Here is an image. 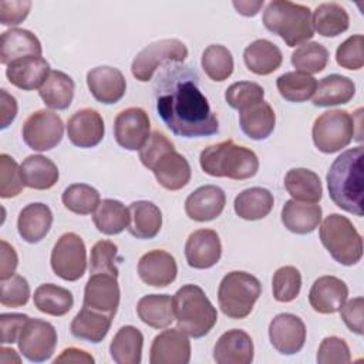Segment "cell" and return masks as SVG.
<instances>
[{"instance_id":"cell-1","label":"cell","mask_w":364,"mask_h":364,"mask_svg":"<svg viewBox=\"0 0 364 364\" xmlns=\"http://www.w3.org/2000/svg\"><path fill=\"white\" fill-rule=\"evenodd\" d=\"M156 111L165 125L179 136H209L219 131L216 114L191 78L165 87L156 97Z\"/></svg>"},{"instance_id":"cell-2","label":"cell","mask_w":364,"mask_h":364,"mask_svg":"<svg viewBox=\"0 0 364 364\" xmlns=\"http://www.w3.org/2000/svg\"><path fill=\"white\" fill-rule=\"evenodd\" d=\"M363 146L344 151L327 172L330 199L343 210L363 216Z\"/></svg>"},{"instance_id":"cell-3","label":"cell","mask_w":364,"mask_h":364,"mask_svg":"<svg viewBox=\"0 0 364 364\" xmlns=\"http://www.w3.org/2000/svg\"><path fill=\"white\" fill-rule=\"evenodd\" d=\"M200 168L215 178H229L243 181L255 176L259 169L257 155L232 139L210 145L200 152Z\"/></svg>"},{"instance_id":"cell-4","label":"cell","mask_w":364,"mask_h":364,"mask_svg":"<svg viewBox=\"0 0 364 364\" xmlns=\"http://www.w3.org/2000/svg\"><path fill=\"white\" fill-rule=\"evenodd\" d=\"M172 300L178 328L189 337H205L215 327L218 321L216 307L199 286H182Z\"/></svg>"},{"instance_id":"cell-5","label":"cell","mask_w":364,"mask_h":364,"mask_svg":"<svg viewBox=\"0 0 364 364\" xmlns=\"http://www.w3.org/2000/svg\"><path fill=\"white\" fill-rule=\"evenodd\" d=\"M263 24L289 47L304 44L314 36L311 10L307 6L287 0L270 1L263 11Z\"/></svg>"},{"instance_id":"cell-6","label":"cell","mask_w":364,"mask_h":364,"mask_svg":"<svg viewBox=\"0 0 364 364\" xmlns=\"http://www.w3.org/2000/svg\"><path fill=\"white\" fill-rule=\"evenodd\" d=\"M318 235L323 246L340 264L353 266L361 260L363 239L348 218L340 213L328 215Z\"/></svg>"},{"instance_id":"cell-7","label":"cell","mask_w":364,"mask_h":364,"mask_svg":"<svg viewBox=\"0 0 364 364\" xmlns=\"http://www.w3.org/2000/svg\"><path fill=\"white\" fill-rule=\"evenodd\" d=\"M260 294L262 284L257 277L235 270L222 279L218 289V303L225 316L240 320L250 314Z\"/></svg>"},{"instance_id":"cell-8","label":"cell","mask_w":364,"mask_h":364,"mask_svg":"<svg viewBox=\"0 0 364 364\" xmlns=\"http://www.w3.org/2000/svg\"><path fill=\"white\" fill-rule=\"evenodd\" d=\"M354 131V118L346 109H330L316 118L311 136L318 151L334 154L350 145Z\"/></svg>"},{"instance_id":"cell-9","label":"cell","mask_w":364,"mask_h":364,"mask_svg":"<svg viewBox=\"0 0 364 364\" xmlns=\"http://www.w3.org/2000/svg\"><path fill=\"white\" fill-rule=\"evenodd\" d=\"M186 57H188V48L182 41L176 38L158 40L148 44L135 55L131 64V71L138 81L146 82L152 78L156 68L164 63L166 61L182 63Z\"/></svg>"},{"instance_id":"cell-10","label":"cell","mask_w":364,"mask_h":364,"mask_svg":"<svg viewBox=\"0 0 364 364\" xmlns=\"http://www.w3.org/2000/svg\"><path fill=\"white\" fill-rule=\"evenodd\" d=\"M50 263L60 279L67 282L81 279L87 269V250L82 239L74 232L61 235L51 250Z\"/></svg>"},{"instance_id":"cell-11","label":"cell","mask_w":364,"mask_h":364,"mask_svg":"<svg viewBox=\"0 0 364 364\" xmlns=\"http://www.w3.org/2000/svg\"><path fill=\"white\" fill-rule=\"evenodd\" d=\"M64 134V124L58 114L48 109L33 112L23 124L21 135L26 145L38 152L55 148Z\"/></svg>"},{"instance_id":"cell-12","label":"cell","mask_w":364,"mask_h":364,"mask_svg":"<svg viewBox=\"0 0 364 364\" xmlns=\"http://www.w3.org/2000/svg\"><path fill=\"white\" fill-rule=\"evenodd\" d=\"M20 353L30 361L43 363L51 358L57 346L54 326L41 318H28L17 340Z\"/></svg>"},{"instance_id":"cell-13","label":"cell","mask_w":364,"mask_h":364,"mask_svg":"<svg viewBox=\"0 0 364 364\" xmlns=\"http://www.w3.org/2000/svg\"><path fill=\"white\" fill-rule=\"evenodd\" d=\"M151 121L139 107L122 109L114 121V136L117 144L128 151H139L149 138Z\"/></svg>"},{"instance_id":"cell-14","label":"cell","mask_w":364,"mask_h":364,"mask_svg":"<svg viewBox=\"0 0 364 364\" xmlns=\"http://www.w3.org/2000/svg\"><path fill=\"white\" fill-rule=\"evenodd\" d=\"M269 338L274 350L280 354H296L304 346L306 326L299 316L280 313L269 324Z\"/></svg>"},{"instance_id":"cell-15","label":"cell","mask_w":364,"mask_h":364,"mask_svg":"<svg viewBox=\"0 0 364 364\" xmlns=\"http://www.w3.org/2000/svg\"><path fill=\"white\" fill-rule=\"evenodd\" d=\"M191 360V341L179 328H168L159 333L149 350L151 364H188Z\"/></svg>"},{"instance_id":"cell-16","label":"cell","mask_w":364,"mask_h":364,"mask_svg":"<svg viewBox=\"0 0 364 364\" xmlns=\"http://www.w3.org/2000/svg\"><path fill=\"white\" fill-rule=\"evenodd\" d=\"M84 307L115 316L119 306V286L115 276L91 274L84 289Z\"/></svg>"},{"instance_id":"cell-17","label":"cell","mask_w":364,"mask_h":364,"mask_svg":"<svg viewBox=\"0 0 364 364\" xmlns=\"http://www.w3.org/2000/svg\"><path fill=\"white\" fill-rule=\"evenodd\" d=\"M105 127L101 114L92 108H82L74 112L67 122V135L78 148L97 146L104 138Z\"/></svg>"},{"instance_id":"cell-18","label":"cell","mask_w":364,"mask_h":364,"mask_svg":"<svg viewBox=\"0 0 364 364\" xmlns=\"http://www.w3.org/2000/svg\"><path fill=\"white\" fill-rule=\"evenodd\" d=\"M222 256L219 235L212 229H198L189 235L185 243V257L193 269H209Z\"/></svg>"},{"instance_id":"cell-19","label":"cell","mask_w":364,"mask_h":364,"mask_svg":"<svg viewBox=\"0 0 364 364\" xmlns=\"http://www.w3.org/2000/svg\"><path fill=\"white\" fill-rule=\"evenodd\" d=\"M87 85L92 97L102 104L118 102L127 91L124 74L109 65H100L87 73Z\"/></svg>"},{"instance_id":"cell-20","label":"cell","mask_w":364,"mask_h":364,"mask_svg":"<svg viewBox=\"0 0 364 364\" xmlns=\"http://www.w3.org/2000/svg\"><path fill=\"white\" fill-rule=\"evenodd\" d=\"M139 279L152 287H166L175 282L178 266L175 257L161 249L146 252L138 262Z\"/></svg>"},{"instance_id":"cell-21","label":"cell","mask_w":364,"mask_h":364,"mask_svg":"<svg viewBox=\"0 0 364 364\" xmlns=\"http://www.w3.org/2000/svg\"><path fill=\"white\" fill-rule=\"evenodd\" d=\"M158 183L168 191H179L191 181V165L183 155L173 149L161 154L149 166Z\"/></svg>"},{"instance_id":"cell-22","label":"cell","mask_w":364,"mask_h":364,"mask_svg":"<svg viewBox=\"0 0 364 364\" xmlns=\"http://www.w3.org/2000/svg\"><path fill=\"white\" fill-rule=\"evenodd\" d=\"M253 354L252 337L239 328L223 333L213 347V360L218 364H250Z\"/></svg>"},{"instance_id":"cell-23","label":"cell","mask_w":364,"mask_h":364,"mask_svg":"<svg viewBox=\"0 0 364 364\" xmlns=\"http://www.w3.org/2000/svg\"><path fill=\"white\" fill-rule=\"evenodd\" d=\"M348 296L347 284L336 276L318 277L309 293V301L314 311L333 314L341 309Z\"/></svg>"},{"instance_id":"cell-24","label":"cell","mask_w":364,"mask_h":364,"mask_svg":"<svg viewBox=\"0 0 364 364\" xmlns=\"http://www.w3.org/2000/svg\"><path fill=\"white\" fill-rule=\"evenodd\" d=\"M226 195L216 185H205L195 189L185 200L188 218L196 222H209L216 219L225 209Z\"/></svg>"},{"instance_id":"cell-25","label":"cell","mask_w":364,"mask_h":364,"mask_svg":"<svg viewBox=\"0 0 364 364\" xmlns=\"http://www.w3.org/2000/svg\"><path fill=\"white\" fill-rule=\"evenodd\" d=\"M50 74V64L41 55H30L10 63L6 68V77L11 85L31 91L40 88Z\"/></svg>"},{"instance_id":"cell-26","label":"cell","mask_w":364,"mask_h":364,"mask_svg":"<svg viewBox=\"0 0 364 364\" xmlns=\"http://www.w3.org/2000/svg\"><path fill=\"white\" fill-rule=\"evenodd\" d=\"M53 225V212L51 209L41 203L34 202L28 203L20 210L17 219L18 235L28 243H38L50 232Z\"/></svg>"},{"instance_id":"cell-27","label":"cell","mask_w":364,"mask_h":364,"mask_svg":"<svg viewBox=\"0 0 364 364\" xmlns=\"http://www.w3.org/2000/svg\"><path fill=\"white\" fill-rule=\"evenodd\" d=\"M41 51L40 40L30 30L10 28L1 34L0 63L4 65L23 57L41 55Z\"/></svg>"},{"instance_id":"cell-28","label":"cell","mask_w":364,"mask_h":364,"mask_svg":"<svg viewBox=\"0 0 364 364\" xmlns=\"http://www.w3.org/2000/svg\"><path fill=\"white\" fill-rule=\"evenodd\" d=\"M321 222V208L316 203H301L290 199L282 209V223L296 235H307L316 230Z\"/></svg>"},{"instance_id":"cell-29","label":"cell","mask_w":364,"mask_h":364,"mask_svg":"<svg viewBox=\"0 0 364 364\" xmlns=\"http://www.w3.org/2000/svg\"><path fill=\"white\" fill-rule=\"evenodd\" d=\"M128 232L136 239H154L162 228V212L149 200H136L129 205Z\"/></svg>"},{"instance_id":"cell-30","label":"cell","mask_w":364,"mask_h":364,"mask_svg":"<svg viewBox=\"0 0 364 364\" xmlns=\"http://www.w3.org/2000/svg\"><path fill=\"white\" fill-rule=\"evenodd\" d=\"M114 316L84 307L75 314L70 330L75 338L100 343L108 334Z\"/></svg>"},{"instance_id":"cell-31","label":"cell","mask_w":364,"mask_h":364,"mask_svg":"<svg viewBox=\"0 0 364 364\" xmlns=\"http://www.w3.org/2000/svg\"><path fill=\"white\" fill-rule=\"evenodd\" d=\"M243 60L249 71L257 75H269L282 65L283 55L276 44L259 38L245 48Z\"/></svg>"},{"instance_id":"cell-32","label":"cell","mask_w":364,"mask_h":364,"mask_svg":"<svg viewBox=\"0 0 364 364\" xmlns=\"http://www.w3.org/2000/svg\"><path fill=\"white\" fill-rule=\"evenodd\" d=\"M239 124L242 131L255 141L266 139L274 129L276 114L264 100L239 111Z\"/></svg>"},{"instance_id":"cell-33","label":"cell","mask_w":364,"mask_h":364,"mask_svg":"<svg viewBox=\"0 0 364 364\" xmlns=\"http://www.w3.org/2000/svg\"><path fill=\"white\" fill-rule=\"evenodd\" d=\"M287 193L297 202L317 203L323 196V186L318 175L307 168H293L284 176Z\"/></svg>"},{"instance_id":"cell-34","label":"cell","mask_w":364,"mask_h":364,"mask_svg":"<svg viewBox=\"0 0 364 364\" xmlns=\"http://www.w3.org/2000/svg\"><path fill=\"white\" fill-rule=\"evenodd\" d=\"M355 94V84L346 75L330 74L320 80L313 95L316 107H333L347 104Z\"/></svg>"},{"instance_id":"cell-35","label":"cell","mask_w":364,"mask_h":364,"mask_svg":"<svg viewBox=\"0 0 364 364\" xmlns=\"http://www.w3.org/2000/svg\"><path fill=\"white\" fill-rule=\"evenodd\" d=\"M136 313L152 328H166L175 320L173 300L169 294H146L138 300Z\"/></svg>"},{"instance_id":"cell-36","label":"cell","mask_w":364,"mask_h":364,"mask_svg":"<svg viewBox=\"0 0 364 364\" xmlns=\"http://www.w3.org/2000/svg\"><path fill=\"white\" fill-rule=\"evenodd\" d=\"M74 90L75 84L68 74L53 70L38 88V95L51 109H67L73 102Z\"/></svg>"},{"instance_id":"cell-37","label":"cell","mask_w":364,"mask_h":364,"mask_svg":"<svg viewBox=\"0 0 364 364\" xmlns=\"http://www.w3.org/2000/svg\"><path fill=\"white\" fill-rule=\"evenodd\" d=\"M20 168L24 185L37 191L53 188L60 176L57 165L44 155L27 156Z\"/></svg>"},{"instance_id":"cell-38","label":"cell","mask_w":364,"mask_h":364,"mask_svg":"<svg viewBox=\"0 0 364 364\" xmlns=\"http://www.w3.org/2000/svg\"><path fill=\"white\" fill-rule=\"evenodd\" d=\"M274 205L273 195L266 188L253 186L242 191L233 202L235 212L245 220H259L266 218Z\"/></svg>"},{"instance_id":"cell-39","label":"cell","mask_w":364,"mask_h":364,"mask_svg":"<svg viewBox=\"0 0 364 364\" xmlns=\"http://www.w3.org/2000/svg\"><path fill=\"white\" fill-rule=\"evenodd\" d=\"M144 336L134 326L121 327L109 344L111 358L118 364H139Z\"/></svg>"},{"instance_id":"cell-40","label":"cell","mask_w":364,"mask_h":364,"mask_svg":"<svg viewBox=\"0 0 364 364\" xmlns=\"http://www.w3.org/2000/svg\"><path fill=\"white\" fill-rule=\"evenodd\" d=\"M311 26L323 37H336L347 31L350 17L341 4L321 3L313 11Z\"/></svg>"},{"instance_id":"cell-41","label":"cell","mask_w":364,"mask_h":364,"mask_svg":"<svg viewBox=\"0 0 364 364\" xmlns=\"http://www.w3.org/2000/svg\"><path fill=\"white\" fill-rule=\"evenodd\" d=\"M129 209L115 199H104L92 215V222L98 232L112 236L124 232L129 225Z\"/></svg>"},{"instance_id":"cell-42","label":"cell","mask_w":364,"mask_h":364,"mask_svg":"<svg viewBox=\"0 0 364 364\" xmlns=\"http://www.w3.org/2000/svg\"><path fill=\"white\" fill-rule=\"evenodd\" d=\"M33 301L41 313L60 317L73 309L74 297L70 290L53 283H46L36 289Z\"/></svg>"},{"instance_id":"cell-43","label":"cell","mask_w":364,"mask_h":364,"mask_svg":"<svg viewBox=\"0 0 364 364\" xmlns=\"http://www.w3.org/2000/svg\"><path fill=\"white\" fill-rule=\"evenodd\" d=\"M276 87L279 94L284 100L290 102H304L314 95L317 81L309 74L300 71H290L282 74L277 78Z\"/></svg>"},{"instance_id":"cell-44","label":"cell","mask_w":364,"mask_h":364,"mask_svg":"<svg viewBox=\"0 0 364 364\" xmlns=\"http://www.w3.org/2000/svg\"><path fill=\"white\" fill-rule=\"evenodd\" d=\"M205 74L213 81H225L233 73L232 53L222 44H210L202 53L200 60Z\"/></svg>"},{"instance_id":"cell-45","label":"cell","mask_w":364,"mask_h":364,"mask_svg":"<svg viewBox=\"0 0 364 364\" xmlns=\"http://www.w3.org/2000/svg\"><path fill=\"white\" fill-rule=\"evenodd\" d=\"M61 200L64 206L77 215L94 213L101 198L100 192L87 183H73L63 192Z\"/></svg>"},{"instance_id":"cell-46","label":"cell","mask_w":364,"mask_h":364,"mask_svg":"<svg viewBox=\"0 0 364 364\" xmlns=\"http://www.w3.org/2000/svg\"><path fill=\"white\" fill-rule=\"evenodd\" d=\"M328 63L327 48L316 41L299 46L291 54L293 67L304 74H316L326 68Z\"/></svg>"},{"instance_id":"cell-47","label":"cell","mask_w":364,"mask_h":364,"mask_svg":"<svg viewBox=\"0 0 364 364\" xmlns=\"http://www.w3.org/2000/svg\"><path fill=\"white\" fill-rule=\"evenodd\" d=\"M301 289V274L294 266H282L279 267L272 280L273 297L277 301L289 303L293 301Z\"/></svg>"},{"instance_id":"cell-48","label":"cell","mask_w":364,"mask_h":364,"mask_svg":"<svg viewBox=\"0 0 364 364\" xmlns=\"http://www.w3.org/2000/svg\"><path fill=\"white\" fill-rule=\"evenodd\" d=\"M264 98V90L257 82L252 81H237L228 87L225 91V100L228 105L233 109L243 111Z\"/></svg>"},{"instance_id":"cell-49","label":"cell","mask_w":364,"mask_h":364,"mask_svg":"<svg viewBox=\"0 0 364 364\" xmlns=\"http://www.w3.org/2000/svg\"><path fill=\"white\" fill-rule=\"evenodd\" d=\"M118 247L111 240H98L92 249L90 256V273H104L118 277Z\"/></svg>"},{"instance_id":"cell-50","label":"cell","mask_w":364,"mask_h":364,"mask_svg":"<svg viewBox=\"0 0 364 364\" xmlns=\"http://www.w3.org/2000/svg\"><path fill=\"white\" fill-rule=\"evenodd\" d=\"M24 181L21 175V168L18 164L7 154L0 155V196L3 199L17 196L23 188Z\"/></svg>"},{"instance_id":"cell-51","label":"cell","mask_w":364,"mask_h":364,"mask_svg":"<svg viewBox=\"0 0 364 364\" xmlns=\"http://www.w3.org/2000/svg\"><path fill=\"white\" fill-rule=\"evenodd\" d=\"M0 289V303L6 307H21L27 304L30 299V286L20 274L1 279Z\"/></svg>"},{"instance_id":"cell-52","label":"cell","mask_w":364,"mask_h":364,"mask_svg":"<svg viewBox=\"0 0 364 364\" xmlns=\"http://www.w3.org/2000/svg\"><path fill=\"white\" fill-rule=\"evenodd\" d=\"M336 61L346 70H360L364 65V37L355 34L343 41L337 47Z\"/></svg>"},{"instance_id":"cell-53","label":"cell","mask_w":364,"mask_h":364,"mask_svg":"<svg viewBox=\"0 0 364 364\" xmlns=\"http://www.w3.org/2000/svg\"><path fill=\"white\" fill-rule=\"evenodd\" d=\"M350 361V348L343 338L330 336L321 341L317 351L318 364H347Z\"/></svg>"},{"instance_id":"cell-54","label":"cell","mask_w":364,"mask_h":364,"mask_svg":"<svg viewBox=\"0 0 364 364\" xmlns=\"http://www.w3.org/2000/svg\"><path fill=\"white\" fill-rule=\"evenodd\" d=\"M173 149V144L166 138L165 134L159 131H154L144 146L139 149V159L145 168L149 169L152 162L165 151Z\"/></svg>"},{"instance_id":"cell-55","label":"cell","mask_w":364,"mask_h":364,"mask_svg":"<svg viewBox=\"0 0 364 364\" xmlns=\"http://www.w3.org/2000/svg\"><path fill=\"white\" fill-rule=\"evenodd\" d=\"M364 300L363 297H354L341 306L340 316L348 330L361 336L364 333V318H363Z\"/></svg>"},{"instance_id":"cell-56","label":"cell","mask_w":364,"mask_h":364,"mask_svg":"<svg viewBox=\"0 0 364 364\" xmlns=\"http://www.w3.org/2000/svg\"><path fill=\"white\" fill-rule=\"evenodd\" d=\"M28 318L30 317L27 314H21V313H3L0 316L1 343L3 344L16 343Z\"/></svg>"},{"instance_id":"cell-57","label":"cell","mask_w":364,"mask_h":364,"mask_svg":"<svg viewBox=\"0 0 364 364\" xmlns=\"http://www.w3.org/2000/svg\"><path fill=\"white\" fill-rule=\"evenodd\" d=\"M31 9V1H0V23L3 26H17L23 23Z\"/></svg>"},{"instance_id":"cell-58","label":"cell","mask_w":364,"mask_h":364,"mask_svg":"<svg viewBox=\"0 0 364 364\" xmlns=\"http://www.w3.org/2000/svg\"><path fill=\"white\" fill-rule=\"evenodd\" d=\"M1 264H0V279H7L14 274V270L18 264V257L11 245L6 240H1Z\"/></svg>"},{"instance_id":"cell-59","label":"cell","mask_w":364,"mask_h":364,"mask_svg":"<svg viewBox=\"0 0 364 364\" xmlns=\"http://www.w3.org/2000/svg\"><path fill=\"white\" fill-rule=\"evenodd\" d=\"M0 114H1V129L7 128L17 115V101L6 90L0 91Z\"/></svg>"},{"instance_id":"cell-60","label":"cell","mask_w":364,"mask_h":364,"mask_svg":"<svg viewBox=\"0 0 364 364\" xmlns=\"http://www.w3.org/2000/svg\"><path fill=\"white\" fill-rule=\"evenodd\" d=\"M54 363H80V364H92L94 357L87 351L75 347H68L61 351V354L54 360Z\"/></svg>"},{"instance_id":"cell-61","label":"cell","mask_w":364,"mask_h":364,"mask_svg":"<svg viewBox=\"0 0 364 364\" xmlns=\"http://www.w3.org/2000/svg\"><path fill=\"white\" fill-rule=\"evenodd\" d=\"M262 6H263V0H257V1H233V7L237 10V13H240L243 16H247V17L256 16Z\"/></svg>"},{"instance_id":"cell-62","label":"cell","mask_w":364,"mask_h":364,"mask_svg":"<svg viewBox=\"0 0 364 364\" xmlns=\"http://www.w3.org/2000/svg\"><path fill=\"white\" fill-rule=\"evenodd\" d=\"M0 361L3 364H10V363H20V357L17 355V353L13 348H6L1 347L0 348Z\"/></svg>"}]
</instances>
